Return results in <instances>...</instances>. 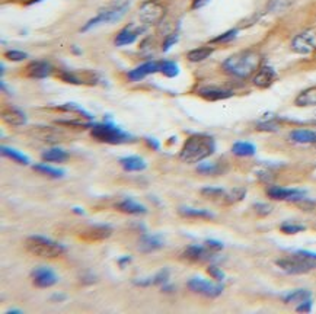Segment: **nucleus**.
<instances>
[{
	"mask_svg": "<svg viewBox=\"0 0 316 314\" xmlns=\"http://www.w3.org/2000/svg\"><path fill=\"white\" fill-rule=\"evenodd\" d=\"M215 151V138L208 134L197 132V134H191L185 140V143L179 151V159L184 163L194 165V163H200L202 160L208 159Z\"/></svg>",
	"mask_w": 316,
	"mask_h": 314,
	"instance_id": "f257e3e1",
	"label": "nucleus"
},
{
	"mask_svg": "<svg viewBox=\"0 0 316 314\" xmlns=\"http://www.w3.org/2000/svg\"><path fill=\"white\" fill-rule=\"evenodd\" d=\"M261 60L262 57L257 50H244L226 58L222 64V69L235 77L246 79L258 72Z\"/></svg>",
	"mask_w": 316,
	"mask_h": 314,
	"instance_id": "f03ea898",
	"label": "nucleus"
},
{
	"mask_svg": "<svg viewBox=\"0 0 316 314\" xmlns=\"http://www.w3.org/2000/svg\"><path fill=\"white\" fill-rule=\"evenodd\" d=\"M275 265L290 275H303L316 269V253L309 250H296L288 256L275 260Z\"/></svg>",
	"mask_w": 316,
	"mask_h": 314,
	"instance_id": "7ed1b4c3",
	"label": "nucleus"
},
{
	"mask_svg": "<svg viewBox=\"0 0 316 314\" xmlns=\"http://www.w3.org/2000/svg\"><path fill=\"white\" fill-rule=\"evenodd\" d=\"M90 135L93 140H96L99 143L114 144V145L133 141V137L129 132L118 128L110 119H107L102 124H93V127L90 128Z\"/></svg>",
	"mask_w": 316,
	"mask_h": 314,
	"instance_id": "20e7f679",
	"label": "nucleus"
},
{
	"mask_svg": "<svg viewBox=\"0 0 316 314\" xmlns=\"http://www.w3.org/2000/svg\"><path fill=\"white\" fill-rule=\"evenodd\" d=\"M25 247L29 253L35 255L38 257H45V259H54V257L61 256L66 252V247L58 242H54L48 237L44 236H29L25 240Z\"/></svg>",
	"mask_w": 316,
	"mask_h": 314,
	"instance_id": "39448f33",
	"label": "nucleus"
},
{
	"mask_svg": "<svg viewBox=\"0 0 316 314\" xmlns=\"http://www.w3.org/2000/svg\"><path fill=\"white\" fill-rule=\"evenodd\" d=\"M130 8V2H121V3H115L111 6H107L101 9L96 16H93L92 19H89L86 24L80 28V32H87L89 29L95 28L98 25H103V24H114L117 21H120L124 15L127 14Z\"/></svg>",
	"mask_w": 316,
	"mask_h": 314,
	"instance_id": "423d86ee",
	"label": "nucleus"
},
{
	"mask_svg": "<svg viewBox=\"0 0 316 314\" xmlns=\"http://www.w3.org/2000/svg\"><path fill=\"white\" fill-rule=\"evenodd\" d=\"M166 9L159 0H144L139 6V19L144 27H156L163 22Z\"/></svg>",
	"mask_w": 316,
	"mask_h": 314,
	"instance_id": "0eeeda50",
	"label": "nucleus"
},
{
	"mask_svg": "<svg viewBox=\"0 0 316 314\" xmlns=\"http://www.w3.org/2000/svg\"><path fill=\"white\" fill-rule=\"evenodd\" d=\"M291 50L296 54L307 56L316 51V27L307 28L291 40Z\"/></svg>",
	"mask_w": 316,
	"mask_h": 314,
	"instance_id": "6e6552de",
	"label": "nucleus"
},
{
	"mask_svg": "<svg viewBox=\"0 0 316 314\" xmlns=\"http://www.w3.org/2000/svg\"><path fill=\"white\" fill-rule=\"evenodd\" d=\"M187 288L189 291L195 292V294H200V295L208 297V298H216V297H219L223 292V285L220 282L219 284H213V282L205 281L202 278H191V279H188Z\"/></svg>",
	"mask_w": 316,
	"mask_h": 314,
	"instance_id": "1a4fd4ad",
	"label": "nucleus"
},
{
	"mask_svg": "<svg viewBox=\"0 0 316 314\" xmlns=\"http://www.w3.org/2000/svg\"><path fill=\"white\" fill-rule=\"evenodd\" d=\"M147 27L144 25H137V24H129L121 29L117 37H115L114 44L117 47H127L130 44H134L137 38L143 34Z\"/></svg>",
	"mask_w": 316,
	"mask_h": 314,
	"instance_id": "9d476101",
	"label": "nucleus"
},
{
	"mask_svg": "<svg viewBox=\"0 0 316 314\" xmlns=\"http://www.w3.org/2000/svg\"><path fill=\"white\" fill-rule=\"evenodd\" d=\"M31 278L37 288H50L58 282L57 273L48 266H37L31 272Z\"/></svg>",
	"mask_w": 316,
	"mask_h": 314,
	"instance_id": "9b49d317",
	"label": "nucleus"
},
{
	"mask_svg": "<svg viewBox=\"0 0 316 314\" xmlns=\"http://www.w3.org/2000/svg\"><path fill=\"white\" fill-rule=\"evenodd\" d=\"M268 198L275 201H302L304 200L306 192L302 189H290L281 186H271L267 189Z\"/></svg>",
	"mask_w": 316,
	"mask_h": 314,
	"instance_id": "f8f14e48",
	"label": "nucleus"
},
{
	"mask_svg": "<svg viewBox=\"0 0 316 314\" xmlns=\"http://www.w3.org/2000/svg\"><path fill=\"white\" fill-rule=\"evenodd\" d=\"M215 252L210 250L205 244L198 246V244H191L182 252V259L189 260V262H205L215 257Z\"/></svg>",
	"mask_w": 316,
	"mask_h": 314,
	"instance_id": "ddd939ff",
	"label": "nucleus"
},
{
	"mask_svg": "<svg viewBox=\"0 0 316 314\" xmlns=\"http://www.w3.org/2000/svg\"><path fill=\"white\" fill-rule=\"evenodd\" d=\"M159 66H160V61H146L143 64L137 66L136 69L130 70L127 73V77H129L130 82H139L153 73H158Z\"/></svg>",
	"mask_w": 316,
	"mask_h": 314,
	"instance_id": "4468645a",
	"label": "nucleus"
},
{
	"mask_svg": "<svg viewBox=\"0 0 316 314\" xmlns=\"http://www.w3.org/2000/svg\"><path fill=\"white\" fill-rule=\"evenodd\" d=\"M165 246L163 237L160 234H149L144 233L142 234L140 240H139V250L142 253H152L156 252L159 249H162Z\"/></svg>",
	"mask_w": 316,
	"mask_h": 314,
	"instance_id": "2eb2a0df",
	"label": "nucleus"
},
{
	"mask_svg": "<svg viewBox=\"0 0 316 314\" xmlns=\"http://www.w3.org/2000/svg\"><path fill=\"white\" fill-rule=\"evenodd\" d=\"M275 79H277V73L273 67L271 66H262V67H259L258 72L255 73V76L252 79V83L258 89H267V87L273 85Z\"/></svg>",
	"mask_w": 316,
	"mask_h": 314,
	"instance_id": "dca6fc26",
	"label": "nucleus"
},
{
	"mask_svg": "<svg viewBox=\"0 0 316 314\" xmlns=\"http://www.w3.org/2000/svg\"><path fill=\"white\" fill-rule=\"evenodd\" d=\"M53 72V67L45 60H34L27 67V74L32 79H47Z\"/></svg>",
	"mask_w": 316,
	"mask_h": 314,
	"instance_id": "f3484780",
	"label": "nucleus"
},
{
	"mask_svg": "<svg viewBox=\"0 0 316 314\" xmlns=\"http://www.w3.org/2000/svg\"><path fill=\"white\" fill-rule=\"evenodd\" d=\"M198 96H201L202 99L210 100V102H216V100H223L232 98L233 92H230L228 89H222V87H215V86H205L198 89Z\"/></svg>",
	"mask_w": 316,
	"mask_h": 314,
	"instance_id": "a211bd4d",
	"label": "nucleus"
},
{
	"mask_svg": "<svg viewBox=\"0 0 316 314\" xmlns=\"http://www.w3.org/2000/svg\"><path fill=\"white\" fill-rule=\"evenodd\" d=\"M115 210L120 211V213H124V214L130 215H144L147 214V208L142 205L140 202H136L131 198H126V200L120 201L114 205Z\"/></svg>",
	"mask_w": 316,
	"mask_h": 314,
	"instance_id": "6ab92c4d",
	"label": "nucleus"
},
{
	"mask_svg": "<svg viewBox=\"0 0 316 314\" xmlns=\"http://www.w3.org/2000/svg\"><path fill=\"white\" fill-rule=\"evenodd\" d=\"M169 275L171 272L168 268H163L160 269L158 273H155L153 276L150 278H140V279H134L133 284L136 286H142V288H146V286H152V285H163L165 282L169 281Z\"/></svg>",
	"mask_w": 316,
	"mask_h": 314,
	"instance_id": "aec40b11",
	"label": "nucleus"
},
{
	"mask_svg": "<svg viewBox=\"0 0 316 314\" xmlns=\"http://www.w3.org/2000/svg\"><path fill=\"white\" fill-rule=\"evenodd\" d=\"M113 234V229L107 224H95L90 226L89 229L85 231L83 237L92 242H99V240H105Z\"/></svg>",
	"mask_w": 316,
	"mask_h": 314,
	"instance_id": "412c9836",
	"label": "nucleus"
},
{
	"mask_svg": "<svg viewBox=\"0 0 316 314\" xmlns=\"http://www.w3.org/2000/svg\"><path fill=\"white\" fill-rule=\"evenodd\" d=\"M2 118L6 124L12 125V127H22L27 124V115L24 114L21 109H8L2 114Z\"/></svg>",
	"mask_w": 316,
	"mask_h": 314,
	"instance_id": "4be33fe9",
	"label": "nucleus"
},
{
	"mask_svg": "<svg viewBox=\"0 0 316 314\" xmlns=\"http://www.w3.org/2000/svg\"><path fill=\"white\" fill-rule=\"evenodd\" d=\"M121 166L127 172H142L147 168V163L144 162L143 157L140 156H127L120 159Z\"/></svg>",
	"mask_w": 316,
	"mask_h": 314,
	"instance_id": "5701e85b",
	"label": "nucleus"
},
{
	"mask_svg": "<svg viewBox=\"0 0 316 314\" xmlns=\"http://www.w3.org/2000/svg\"><path fill=\"white\" fill-rule=\"evenodd\" d=\"M290 140L297 144H310L316 143V132L312 129L297 128L290 132Z\"/></svg>",
	"mask_w": 316,
	"mask_h": 314,
	"instance_id": "b1692460",
	"label": "nucleus"
},
{
	"mask_svg": "<svg viewBox=\"0 0 316 314\" xmlns=\"http://www.w3.org/2000/svg\"><path fill=\"white\" fill-rule=\"evenodd\" d=\"M43 157L44 162H50V163H63L66 160H69V151L63 150V148H58V147H53V148H48L43 151Z\"/></svg>",
	"mask_w": 316,
	"mask_h": 314,
	"instance_id": "393cba45",
	"label": "nucleus"
},
{
	"mask_svg": "<svg viewBox=\"0 0 316 314\" xmlns=\"http://www.w3.org/2000/svg\"><path fill=\"white\" fill-rule=\"evenodd\" d=\"M294 105L296 106H302V108L316 106V86L304 89L303 92H300L297 95V98L294 99Z\"/></svg>",
	"mask_w": 316,
	"mask_h": 314,
	"instance_id": "a878e982",
	"label": "nucleus"
},
{
	"mask_svg": "<svg viewBox=\"0 0 316 314\" xmlns=\"http://www.w3.org/2000/svg\"><path fill=\"white\" fill-rule=\"evenodd\" d=\"M296 0H268L267 2V6H265V11L268 14H284L286 11H288L293 5H294Z\"/></svg>",
	"mask_w": 316,
	"mask_h": 314,
	"instance_id": "bb28decb",
	"label": "nucleus"
},
{
	"mask_svg": "<svg viewBox=\"0 0 316 314\" xmlns=\"http://www.w3.org/2000/svg\"><path fill=\"white\" fill-rule=\"evenodd\" d=\"M213 51H215L213 47H198V48L188 51L187 60L191 63H200V61H204L210 57L213 54Z\"/></svg>",
	"mask_w": 316,
	"mask_h": 314,
	"instance_id": "cd10ccee",
	"label": "nucleus"
},
{
	"mask_svg": "<svg viewBox=\"0 0 316 314\" xmlns=\"http://www.w3.org/2000/svg\"><path fill=\"white\" fill-rule=\"evenodd\" d=\"M179 215L187 217V218H202V220H212L215 218V214H212L207 210H200V208H189V207H181L178 210Z\"/></svg>",
	"mask_w": 316,
	"mask_h": 314,
	"instance_id": "c85d7f7f",
	"label": "nucleus"
},
{
	"mask_svg": "<svg viewBox=\"0 0 316 314\" xmlns=\"http://www.w3.org/2000/svg\"><path fill=\"white\" fill-rule=\"evenodd\" d=\"M257 151V147L252 143H248V141H238L232 145V153L235 156L239 157H251L255 154Z\"/></svg>",
	"mask_w": 316,
	"mask_h": 314,
	"instance_id": "c756f323",
	"label": "nucleus"
},
{
	"mask_svg": "<svg viewBox=\"0 0 316 314\" xmlns=\"http://www.w3.org/2000/svg\"><path fill=\"white\" fill-rule=\"evenodd\" d=\"M32 169L38 173H41L44 176L53 178V179H61L64 178V171L63 169H57V168H51L48 165H43V163H37L32 166Z\"/></svg>",
	"mask_w": 316,
	"mask_h": 314,
	"instance_id": "7c9ffc66",
	"label": "nucleus"
},
{
	"mask_svg": "<svg viewBox=\"0 0 316 314\" xmlns=\"http://www.w3.org/2000/svg\"><path fill=\"white\" fill-rule=\"evenodd\" d=\"M2 154L5 157H8V159H11V160H14L16 163H19V165H24V166H27L29 165V159L25 154H22L21 151H18V150H15L12 147H6V145H2Z\"/></svg>",
	"mask_w": 316,
	"mask_h": 314,
	"instance_id": "2f4dec72",
	"label": "nucleus"
},
{
	"mask_svg": "<svg viewBox=\"0 0 316 314\" xmlns=\"http://www.w3.org/2000/svg\"><path fill=\"white\" fill-rule=\"evenodd\" d=\"M312 298V292L309 289H294L291 292H288L286 295H283V301L284 302H302L304 300Z\"/></svg>",
	"mask_w": 316,
	"mask_h": 314,
	"instance_id": "473e14b6",
	"label": "nucleus"
},
{
	"mask_svg": "<svg viewBox=\"0 0 316 314\" xmlns=\"http://www.w3.org/2000/svg\"><path fill=\"white\" fill-rule=\"evenodd\" d=\"M257 129L259 131H268V132H274L280 129V124H278V118L277 116H264L261 121L257 122Z\"/></svg>",
	"mask_w": 316,
	"mask_h": 314,
	"instance_id": "72a5a7b5",
	"label": "nucleus"
},
{
	"mask_svg": "<svg viewBox=\"0 0 316 314\" xmlns=\"http://www.w3.org/2000/svg\"><path fill=\"white\" fill-rule=\"evenodd\" d=\"M159 73H162L165 77H176L179 74V67L175 61H171V60H163L160 61V66H159Z\"/></svg>",
	"mask_w": 316,
	"mask_h": 314,
	"instance_id": "f704fd0d",
	"label": "nucleus"
},
{
	"mask_svg": "<svg viewBox=\"0 0 316 314\" xmlns=\"http://www.w3.org/2000/svg\"><path fill=\"white\" fill-rule=\"evenodd\" d=\"M246 195V189L245 188H233L230 192H226L225 197H223V201L226 205H230V204H235V202H239L242 201Z\"/></svg>",
	"mask_w": 316,
	"mask_h": 314,
	"instance_id": "c9c22d12",
	"label": "nucleus"
},
{
	"mask_svg": "<svg viewBox=\"0 0 316 314\" xmlns=\"http://www.w3.org/2000/svg\"><path fill=\"white\" fill-rule=\"evenodd\" d=\"M201 194L208 198V200H223L226 191L222 189V188H215V186H205L201 189Z\"/></svg>",
	"mask_w": 316,
	"mask_h": 314,
	"instance_id": "e433bc0d",
	"label": "nucleus"
},
{
	"mask_svg": "<svg viewBox=\"0 0 316 314\" xmlns=\"http://www.w3.org/2000/svg\"><path fill=\"white\" fill-rule=\"evenodd\" d=\"M238 32H239V29L238 28H233V29H230V31H226V32H223L222 35H219V37L213 38V40H212V43L213 44L232 43V41L238 37Z\"/></svg>",
	"mask_w": 316,
	"mask_h": 314,
	"instance_id": "4c0bfd02",
	"label": "nucleus"
},
{
	"mask_svg": "<svg viewBox=\"0 0 316 314\" xmlns=\"http://www.w3.org/2000/svg\"><path fill=\"white\" fill-rule=\"evenodd\" d=\"M58 109H61V111H69V112H76V114H80L83 118H86V119H92L93 118V115L89 114L86 112L85 109H82L79 105H76V103H64L63 106H58Z\"/></svg>",
	"mask_w": 316,
	"mask_h": 314,
	"instance_id": "58836bf2",
	"label": "nucleus"
},
{
	"mask_svg": "<svg viewBox=\"0 0 316 314\" xmlns=\"http://www.w3.org/2000/svg\"><path fill=\"white\" fill-rule=\"evenodd\" d=\"M306 227L302 226V224H296V223H283L281 226H280V231L281 233H284V234H297V233H300V231H304Z\"/></svg>",
	"mask_w": 316,
	"mask_h": 314,
	"instance_id": "ea45409f",
	"label": "nucleus"
},
{
	"mask_svg": "<svg viewBox=\"0 0 316 314\" xmlns=\"http://www.w3.org/2000/svg\"><path fill=\"white\" fill-rule=\"evenodd\" d=\"M197 172L202 173V175H216V173H220L222 169L216 163H200L197 166Z\"/></svg>",
	"mask_w": 316,
	"mask_h": 314,
	"instance_id": "a19ab883",
	"label": "nucleus"
},
{
	"mask_svg": "<svg viewBox=\"0 0 316 314\" xmlns=\"http://www.w3.org/2000/svg\"><path fill=\"white\" fill-rule=\"evenodd\" d=\"M178 40H179V31L176 29L175 32H172V34H169V35H168V37L165 38V41H163V44H162V51H163V53L169 51V50L172 48L173 45L178 43Z\"/></svg>",
	"mask_w": 316,
	"mask_h": 314,
	"instance_id": "79ce46f5",
	"label": "nucleus"
},
{
	"mask_svg": "<svg viewBox=\"0 0 316 314\" xmlns=\"http://www.w3.org/2000/svg\"><path fill=\"white\" fill-rule=\"evenodd\" d=\"M60 79L63 82H67V83H72V85H82L83 83L80 77H77L74 73L69 72V70H63L60 73Z\"/></svg>",
	"mask_w": 316,
	"mask_h": 314,
	"instance_id": "37998d69",
	"label": "nucleus"
},
{
	"mask_svg": "<svg viewBox=\"0 0 316 314\" xmlns=\"http://www.w3.org/2000/svg\"><path fill=\"white\" fill-rule=\"evenodd\" d=\"M5 56H6L8 60H11V61H24V60L28 58V54H27V53L19 51V50H9V51H6Z\"/></svg>",
	"mask_w": 316,
	"mask_h": 314,
	"instance_id": "c03bdc74",
	"label": "nucleus"
},
{
	"mask_svg": "<svg viewBox=\"0 0 316 314\" xmlns=\"http://www.w3.org/2000/svg\"><path fill=\"white\" fill-rule=\"evenodd\" d=\"M207 273H208L213 279H216L217 282H222V281L225 279V272L222 271L219 266H216V265H210V266L207 268Z\"/></svg>",
	"mask_w": 316,
	"mask_h": 314,
	"instance_id": "a18cd8bd",
	"label": "nucleus"
},
{
	"mask_svg": "<svg viewBox=\"0 0 316 314\" xmlns=\"http://www.w3.org/2000/svg\"><path fill=\"white\" fill-rule=\"evenodd\" d=\"M254 210H255V213L258 215H268L273 211L271 205L264 204V202H257V204L254 205Z\"/></svg>",
	"mask_w": 316,
	"mask_h": 314,
	"instance_id": "49530a36",
	"label": "nucleus"
},
{
	"mask_svg": "<svg viewBox=\"0 0 316 314\" xmlns=\"http://www.w3.org/2000/svg\"><path fill=\"white\" fill-rule=\"evenodd\" d=\"M210 250H213L215 253H217V252H220L222 249H223V243L222 242H217V240H212V239H208V240H205V243H204Z\"/></svg>",
	"mask_w": 316,
	"mask_h": 314,
	"instance_id": "de8ad7c7",
	"label": "nucleus"
},
{
	"mask_svg": "<svg viewBox=\"0 0 316 314\" xmlns=\"http://www.w3.org/2000/svg\"><path fill=\"white\" fill-rule=\"evenodd\" d=\"M296 310H297V311H300V313H309V311L312 310V300L309 298V300L302 301Z\"/></svg>",
	"mask_w": 316,
	"mask_h": 314,
	"instance_id": "09e8293b",
	"label": "nucleus"
},
{
	"mask_svg": "<svg viewBox=\"0 0 316 314\" xmlns=\"http://www.w3.org/2000/svg\"><path fill=\"white\" fill-rule=\"evenodd\" d=\"M210 0H192V9H201Z\"/></svg>",
	"mask_w": 316,
	"mask_h": 314,
	"instance_id": "8fccbe9b",
	"label": "nucleus"
},
{
	"mask_svg": "<svg viewBox=\"0 0 316 314\" xmlns=\"http://www.w3.org/2000/svg\"><path fill=\"white\" fill-rule=\"evenodd\" d=\"M146 143H147V145H150L153 150H159L160 148V144H159L158 140H155V138H146Z\"/></svg>",
	"mask_w": 316,
	"mask_h": 314,
	"instance_id": "3c124183",
	"label": "nucleus"
},
{
	"mask_svg": "<svg viewBox=\"0 0 316 314\" xmlns=\"http://www.w3.org/2000/svg\"><path fill=\"white\" fill-rule=\"evenodd\" d=\"M130 262H131V257L130 256L120 257V259H118V266H120V268H126Z\"/></svg>",
	"mask_w": 316,
	"mask_h": 314,
	"instance_id": "603ef678",
	"label": "nucleus"
},
{
	"mask_svg": "<svg viewBox=\"0 0 316 314\" xmlns=\"http://www.w3.org/2000/svg\"><path fill=\"white\" fill-rule=\"evenodd\" d=\"M160 289H162V292L169 294V292H173V291H175V286L171 285V284H169V281H168V282H165L163 285H160Z\"/></svg>",
	"mask_w": 316,
	"mask_h": 314,
	"instance_id": "864d4df0",
	"label": "nucleus"
},
{
	"mask_svg": "<svg viewBox=\"0 0 316 314\" xmlns=\"http://www.w3.org/2000/svg\"><path fill=\"white\" fill-rule=\"evenodd\" d=\"M50 300H53L54 302H61V301L66 300V295H64V294H60V292H57V294H53V295L50 297Z\"/></svg>",
	"mask_w": 316,
	"mask_h": 314,
	"instance_id": "5fc2aeb1",
	"label": "nucleus"
},
{
	"mask_svg": "<svg viewBox=\"0 0 316 314\" xmlns=\"http://www.w3.org/2000/svg\"><path fill=\"white\" fill-rule=\"evenodd\" d=\"M73 213H76V214H80V215H85V211H82V208H77V207H73Z\"/></svg>",
	"mask_w": 316,
	"mask_h": 314,
	"instance_id": "6e6d98bb",
	"label": "nucleus"
},
{
	"mask_svg": "<svg viewBox=\"0 0 316 314\" xmlns=\"http://www.w3.org/2000/svg\"><path fill=\"white\" fill-rule=\"evenodd\" d=\"M22 311L21 310H9V311H6V314H21Z\"/></svg>",
	"mask_w": 316,
	"mask_h": 314,
	"instance_id": "4d7b16f0",
	"label": "nucleus"
},
{
	"mask_svg": "<svg viewBox=\"0 0 316 314\" xmlns=\"http://www.w3.org/2000/svg\"><path fill=\"white\" fill-rule=\"evenodd\" d=\"M0 69H2V76H3V74H5V64H3V63H2V66H0Z\"/></svg>",
	"mask_w": 316,
	"mask_h": 314,
	"instance_id": "13d9d810",
	"label": "nucleus"
}]
</instances>
